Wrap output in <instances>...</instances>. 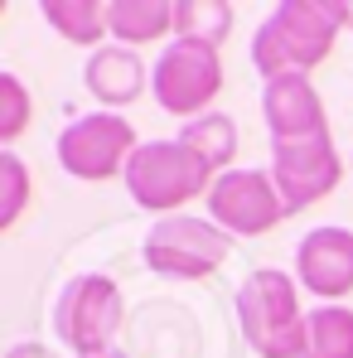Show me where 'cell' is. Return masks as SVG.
<instances>
[{
    "instance_id": "16",
    "label": "cell",
    "mask_w": 353,
    "mask_h": 358,
    "mask_svg": "<svg viewBox=\"0 0 353 358\" xmlns=\"http://www.w3.org/2000/svg\"><path fill=\"white\" fill-rule=\"evenodd\" d=\"M300 358H353V310L319 305L305 320V354Z\"/></svg>"
},
{
    "instance_id": "10",
    "label": "cell",
    "mask_w": 353,
    "mask_h": 358,
    "mask_svg": "<svg viewBox=\"0 0 353 358\" xmlns=\"http://www.w3.org/2000/svg\"><path fill=\"white\" fill-rule=\"evenodd\" d=\"M295 281L310 291V296L339 300L353 291V233L339 223H324V228H310L305 238L295 242Z\"/></svg>"
},
{
    "instance_id": "18",
    "label": "cell",
    "mask_w": 353,
    "mask_h": 358,
    "mask_svg": "<svg viewBox=\"0 0 353 358\" xmlns=\"http://www.w3.org/2000/svg\"><path fill=\"white\" fill-rule=\"evenodd\" d=\"M24 203H29V170L15 150H0V233L20 223Z\"/></svg>"
},
{
    "instance_id": "21",
    "label": "cell",
    "mask_w": 353,
    "mask_h": 358,
    "mask_svg": "<svg viewBox=\"0 0 353 358\" xmlns=\"http://www.w3.org/2000/svg\"><path fill=\"white\" fill-rule=\"evenodd\" d=\"M344 29H353V0H344Z\"/></svg>"
},
{
    "instance_id": "11",
    "label": "cell",
    "mask_w": 353,
    "mask_h": 358,
    "mask_svg": "<svg viewBox=\"0 0 353 358\" xmlns=\"http://www.w3.org/2000/svg\"><path fill=\"white\" fill-rule=\"evenodd\" d=\"M261 121L271 141H305V136H324L329 117H324V97L315 92L310 73H286L271 78L261 87Z\"/></svg>"
},
{
    "instance_id": "20",
    "label": "cell",
    "mask_w": 353,
    "mask_h": 358,
    "mask_svg": "<svg viewBox=\"0 0 353 358\" xmlns=\"http://www.w3.org/2000/svg\"><path fill=\"white\" fill-rule=\"evenodd\" d=\"M5 358H59V354L44 349V344H29V339H24V344H10V354H5Z\"/></svg>"
},
{
    "instance_id": "8",
    "label": "cell",
    "mask_w": 353,
    "mask_h": 358,
    "mask_svg": "<svg viewBox=\"0 0 353 358\" xmlns=\"http://www.w3.org/2000/svg\"><path fill=\"white\" fill-rule=\"evenodd\" d=\"M208 218L228 238H261L276 223H286L291 208H286L271 170H228L208 189Z\"/></svg>"
},
{
    "instance_id": "22",
    "label": "cell",
    "mask_w": 353,
    "mask_h": 358,
    "mask_svg": "<svg viewBox=\"0 0 353 358\" xmlns=\"http://www.w3.org/2000/svg\"><path fill=\"white\" fill-rule=\"evenodd\" d=\"M107 358H121V354H107Z\"/></svg>"
},
{
    "instance_id": "13",
    "label": "cell",
    "mask_w": 353,
    "mask_h": 358,
    "mask_svg": "<svg viewBox=\"0 0 353 358\" xmlns=\"http://www.w3.org/2000/svg\"><path fill=\"white\" fill-rule=\"evenodd\" d=\"M107 24H112V39L126 49L155 44L175 34V0H107Z\"/></svg>"
},
{
    "instance_id": "19",
    "label": "cell",
    "mask_w": 353,
    "mask_h": 358,
    "mask_svg": "<svg viewBox=\"0 0 353 358\" xmlns=\"http://www.w3.org/2000/svg\"><path fill=\"white\" fill-rule=\"evenodd\" d=\"M29 126V87L20 83V73H0V145L10 150Z\"/></svg>"
},
{
    "instance_id": "14",
    "label": "cell",
    "mask_w": 353,
    "mask_h": 358,
    "mask_svg": "<svg viewBox=\"0 0 353 358\" xmlns=\"http://www.w3.org/2000/svg\"><path fill=\"white\" fill-rule=\"evenodd\" d=\"M175 141H184V145H189V150L213 170V175L237 170V165H233V160H237V121L223 117V112H203V117L184 121Z\"/></svg>"
},
{
    "instance_id": "4",
    "label": "cell",
    "mask_w": 353,
    "mask_h": 358,
    "mask_svg": "<svg viewBox=\"0 0 353 358\" xmlns=\"http://www.w3.org/2000/svg\"><path fill=\"white\" fill-rule=\"evenodd\" d=\"M121 315H126V300L121 286L102 271H82L73 276L54 300V334L68 354L78 358H107L117 344Z\"/></svg>"
},
{
    "instance_id": "7",
    "label": "cell",
    "mask_w": 353,
    "mask_h": 358,
    "mask_svg": "<svg viewBox=\"0 0 353 358\" xmlns=\"http://www.w3.org/2000/svg\"><path fill=\"white\" fill-rule=\"evenodd\" d=\"M54 150H59V165L73 179L102 184V179L126 175L131 155L141 150V141H136V126L121 112H82L59 131Z\"/></svg>"
},
{
    "instance_id": "1",
    "label": "cell",
    "mask_w": 353,
    "mask_h": 358,
    "mask_svg": "<svg viewBox=\"0 0 353 358\" xmlns=\"http://www.w3.org/2000/svg\"><path fill=\"white\" fill-rule=\"evenodd\" d=\"M339 29H344V0H281L252 34V68L261 73V83L310 73L329 59Z\"/></svg>"
},
{
    "instance_id": "17",
    "label": "cell",
    "mask_w": 353,
    "mask_h": 358,
    "mask_svg": "<svg viewBox=\"0 0 353 358\" xmlns=\"http://www.w3.org/2000/svg\"><path fill=\"white\" fill-rule=\"evenodd\" d=\"M233 29V5L223 0H175V39L223 44Z\"/></svg>"
},
{
    "instance_id": "15",
    "label": "cell",
    "mask_w": 353,
    "mask_h": 358,
    "mask_svg": "<svg viewBox=\"0 0 353 358\" xmlns=\"http://www.w3.org/2000/svg\"><path fill=\"white\" fill-rule=\"evenodd\" d=\"M39 15H44L49 29H59L63 39L78 44V49H102V34H112L102 0H44Z\"/></svg>"
},
{
    "instance_id": "6",
    "label": "cell",
    "mask_w": 353,
    "mask_h": 358,
    "mask_svg": "<svg viewBox=\"0 0 353 358\" xmlns=\"http://www.w3.org/2000/svg\"><path fill=\"white\" fill-rule=\"evenodd\" d=\"M233 252V238L213 223V218H160L145 242H141V257L150 271L160 276H175V281H203L213 276Z\"/></svg>"
},
{
    "instance_id": "9",
    "label": "cell",
    "mask_w": 353,
    "mask_h": 358,
    "mask_svg": "<svg viewBox=\"0 0 353 358\" xmlns=\"http://www.w3.org/2000/svg\"><path fill=\"white\" fill-rule=\"evenodd\" d=\"M271 179H276L291 213L329 199L344 179V160L334 150V136L324 131V136H305V141H271Z\"/></svg>"
},
{
    "instance_id": "12",
    "label": "cell",
    "mask_w": 353,
    "mask_h": 358,
    "mask_svg": "<svg viewBox=\"0 0 353 358\" xmlns=\"http://www.w3.org/2000/svg\"><path fill=\"white\" fill-rule=\"evenodd\" d=\"M150 73L136 49L126 44H107V49H92L87 63H82V87L102 102V112H117V107H131L141 92H145Z\"/></svg>"
},
{
    "instance_id": "3",
    "label": "cell",
    "mask_w": 353,
    "mask_h": 358,
    "mask_svg": "<svg viewBox=\"0 0 353 358\" xmlns=\"http://www.w3.org/2000/svg\"><path fill=\"white\" fill-rule=\"evenodd\" d=\"M126 194L145 208V213H165L175 218V208L194 203V199H208L213 189V170L184 145V141H145L131 165H126Z\"/></svg>"
},
{
    "instance_id": "2",
    "label": "cell",
    "mask_w": 353,
    "mask_h": 358,
    "mask_svg": "<svg viewBox=\"0 0 353 358\" xmlns=\"http://www.w3.org/2000/svg\"><path fill=\"white\" fill-rule=\"evenodd\" d=\"M305 310H300V281L257 266L237 286V329L261 358H300L305 354Z\"/></svg>"
},
{
    "instance_id": "5",
    "label": "cell",
    "mask_w": 353,
    "mask_h": 358,
    "mask_svg": "<svg viewBox=\"0 0 353 358\" xmlns=\"http://www.w3.org/2000/svg\"><path fill=\"white\" fill-rule=\"evenodd\" d=\"M150 87H155V102L170 112V117H203L213 107V97L223 92V54L218 44H203V39H175L160 49L155 73H150Z\"/></svg>"
}]
</instances>
